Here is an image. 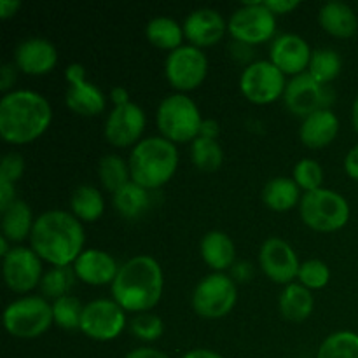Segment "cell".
I'll list each match as a JSON object with an SVG mask.
<instances>
[{"mask_svg":"<svg viewBox=\"0 0 358 358\" xmlns=\"http://www.w3.org/2000/svg\"><path fill=\"white\" fill-rule=\"evenodd\" d=\"M283 100L292 114L306 119L317 110L329 108L332 103V93L324 84L317 83L310 73L304 72L287 83Z\"/></svg>","mask_w":358,"mask_h":358,"instance_id":"obj_13","label":"cell"},{"mask_svg":"<svg viewBox=\"0 0 358 358\" xmlns=\"http://www.w3.org/2000/svg\"><path fill=\"white\" fill-rule=\"evenodd\" d=\"M191 159L198 170L217 171L224 163V150L217 140L198 136L191 142Z\"/></svg>","mask_w":358,"mask_h":358,"instance_id":"obj_31","label":"cell"},{"mask_svg":"<svg viewBox=\"0 0 358 358\" xmlns=\"http://www.w3.org/2000/svg\"><path fill=\"white\" fill-rule=\"evenodd\" d=\"M227 30V23L222 14L215 9H198L192 10L184 21V35L191 45L196 48H208L220 42Z\"/></svg>","mask_w":358,"mask_h":358,"instance_id":"obj_20","label":"cell"},{"mask_svg":"<svg viewBox=\"0 0 358 358\" xmlns=\"http://www.w3.org/2000/svg\"><path fill=\"white\" fill-rule=\"evenodd\" d=\"M201 257L215 271H224L234 264L236 247L222 231H210L201 240Z\"/></svg>","mask_w":358,"mask_h":358,"instance_id":"obj_24","label":"cell"},{"mask_svg":"<svg viewBox=\"0 0 358 358\" xmlns=\"http://www.w3.org/2000/svg\"><path fill=\"white\" fill-rule=\"evenodd\" d=\"M16 189L14 184L7 180H0V212H6L14 201H16Z\"/></svg>","mask_w":358,"mask_h":358,"instance_id":"obj_41","label":"cell"},{"mask_svg":"<svg viewBox=\"0 0 358 358\" xmlns=\"http://www.w3.org/2000/svg\"><path fill=\"white\" fill-rule=\"evenodd\" d=\"M271 63L278 66L283 73L299 76L310 66L313 51L310 49L308 42L296 34H283L273 41L269 49Z\"/></svg>","mask_w":358,"mask_h":358,"instance_id":"obj_18","label":"cell"},{"mask_svg":"<svg viewBox=\"0 0 358 358\" xmlns=\"http://www.w3.org/2000/svg\"><path fill=\"white\" fill-rule=\"evenodd\" d=\"M156 121L164 138L173 143H185L198 138L203 119L198 105L189 96L178 93L161 101Z\"/></svg>","mask_w":358,"mask_h":358,"instance_id":"obj_5","label":"cell"},{"mask_svg":"<svg viewBox=\"0 0 358 358\" xmlns=\"http://www.w3.org/2000/svg\"><path fill=\"white\" fill-rule=\"evenodd\" d=\"M219 133H220V126L215 119H203L201 129H199V136H203V138L217 140Z\"/></svg>","mask_w":358,"mask_h":358,"instance_id":"obj_44","label":"cell"},{"mask_svg":"<svg viewBox=\"0 0 358 358\" xmlns=\"http://www.w3.org/2000/svg\"><path fill=\"white\" fill-rule=\"evenodd\" d=\"M24 171V159L16 152H9L3 156L2 164H0V180H7L14 184L20 180Z\"/></svg>","mask_w":358,"mask_h":358,"instance_id":"obj_40","label":"cell"},{"mask_svg":"<svg viewBox=\"0 0 358 358\" xmlns=\"http://www.w3.org/2000/svg\"><path fill=\"white\" fill-rule=\"evenodd\" d=\"M34 217L30 206L16 199L6 212H2V233L10 241H23L34 229Z\"/></svg>","mask_w":358,"mask_h":358,"instance_id":"obj_27","label":"cell"},{"mask_svg":"<svg viewBox=\"0 0 358 358\" xmlns=\"http://www.w3.org/2000/svg\"><path fill=\"white\" fill-rule=\"evenodd\" d=\"M98 177L107 191L117 192L119 189L124 187L129 182V164L115 154H107L100 159L98 164Z\"/></svg>","mask_w":358,"mask_h":358,"instance_id":"obj_32","label":"cell"},{"mask_svg":"<svg viewBox=\"0 0 358 358\" xmlns=\"http://www.w3.org/2000/svg\"><path fill=\"white\" fill-rule=\"evenodd\" d=\"M145 35L150 44L159 49H168V51H175L180 45H184L182 44V38L185 37L184 27H180L177 21L166 16L150 20L147 23Z\"/></svg>","mask_w":358,"mask_h":358,"instance_id":"obj_28","label":"cell"},{"mask_svg":"<svg viewBox=\"0 0 358 358\" xmlns=\"http://www.w3.org/2000/svg\"><path fill=\"white\" fill-rule=\"evenodd\" d=\"M163 285L159 262L149 255H138L119 266L117 276L112 282V296L124 311L147 313L159 303Z\"/></svg>","mask_w":358,"mask_h":358,"instance_id":"obj_3","label":"cell"},{"mask_svg":"<svg viewBox=\"0 0 358 358\" xmlns=\"http://www.w3.org/2000/svg\"><path fill=\"white\" fill-rule=\"evenodd\" d=\"M297 278H299L301 285H304L310 290L324 289L329 283V280H331V269H329V266L324 261L311 259V261L301 264Z\"/></svg>","mask_w":358,"mask_h":358,"instance_id":"obj_38","label":"cell"},{"mask_svg":"<svg viewBox=\"0 0 358 358\" xmlns=\"http://www.w3.org/2000/svg\"><path fill=\"white\" fill-rule=\"evenodd\" d=\"M262 199L273 212H289L297 203H301L299 185L294 182V178H271L262 189Z\"/></svg>","mask_w":358,"mask_h":358,"instance_id":"obj_26","label":"cell"},{"mask_svg":"<svg viewBox=\"0 0 358 358\" xmlns=\"http://www.w3.org/2000/svg\"><path fill=\"white\" fill-rule=\"evenodd\" d=\"M345 171L348 173V177L353 178V180H358V143L346 154Z\"/></svg>","mask_w":358,"mask_h":358,"instance_id":"obj_43","label":"cell"},{"mask_svg":"<svg viewBox=\"0 0 358 358\" xmlns=\"http://www.w3.org/2000/svg\"><path fill=\"white\" fill-rule=\"evenodd\" d=\"M259 264L271 282L282 283V285L292 283V280L297 278L301 268L294 248L282 238H268L261 245Z\"/></svg>","mask_w":358,"mask_h":358,"instance_id":"obj_16","label":"cell"},{"mask_svg":"<svg viewBox=\"0 0 358 358\" xmlns=\"http://www.w3.org/2000/svg\"><path fill=\"white\" fill-rule=\"evenodd\" d=\"M52 322V304L38 296L21 297L3 311V327L10 336L20 339L38 338L51 327Z\"/></svg>","mask_w":358,"mask_h":358,"instance_id":"obj_7","label":"cell"},{"mask_svg":"<svg viewBox=\"0 0 358 358\" xmlns=\"http://www.w3.org/2000/svg\"><path fill=\"white\" fill-rule=\"evenodd\" d=\"M227 30L240 44H262L275 35L276 17L264 2H248L234 10Z\"/></svg>","mask_w":358,"mask_h":358,"instance_id":"obj_9","label":"cell"},{"mask_svg":"<svg viewBox=\"0 0 358 358\" xmlns=\"http://www.w3.org/2000/svg\"><path fill=\"white\" fill-rule=\"evenodd\" d=\"M110 98H112V101H114V103H115V107H121V105L129 103L128 90H126V87H122V86L112 87Z\"/></svg>","mask_w":358,"mask_h":358,"instance_id":"obj_48","label":"cell"},{"mask_svg":"<svg viewBox=\"0 0 358 358\" xmlns=\"http://www.w3.org/2000/svg\"><path fill=\"white\" fill-rule=\"evenodd\" d=\"M129 329L142 341H156L164 332L163 320L152 313H140L138 317L133 318Z\"/></svg>","mask_w":358,"mask_h":358,"instance_id":"obj_39","label":"cell"},{"mask_svg":"<svg viewBox=\"0 0 358 358\" xmlns=\"http://www.w3.org/2000/svg\"><path fill=\"white\" fill-rule=\"evenodd\" d=\"M9 243H7V238L2 236L0 238V254H2V257H6L7 254H9Z\"/></svg>","mask_w":358,"mask_h":358,"instance_id":"obj_51","label":"cell"},{"mask_svg":"<svg viewBox=\"0 0 358 358\" xmlns=\"http://www.w3.org/2000/svg\"><path fill=\"white\" fill-rule=\"evenodd\" d=\"M145 129V112L133 101L114 107L105 121V138L115 147L136 145Z\"/></svg>","mask_w":358,"mask_h":358,"instance_id":"obj_17","label":"cell"},{"mask_svg":"<svg viewBox=\"0 0 358 358\" xmlns=\"http://www.w3.org/2000/svg\"><path fill=\"white\" fill-rule=\"evenodd\" d=\"M352 121H353V126H355V129H357V133H358V96L355 98V101H353Z\"/></svg>","mask_w":358,"mask_h":358,"instance_id":"obj_50","label":"cell"},{"mask_svg":"<svg viewBox=\"0 0 358 358\" xmlns=\"http://www.w3.org/2000/svg\"><path fill=\"white\" fill-rule=\"evenodd\" d=\"M182 358H224V357L219 355V353L212 352V350L199 348V350H192V352L185 353Z\"/></svg>","mask_w":358,"mask_h":358,"instance_id":"obj_49","label":"cell"},{"mask_svg":"<svg viewBox=\"0 0 358 358\" xmlns=\"http://www.w3.org/2000/svg\"><path fill=\"white\" fill-rule=\"evenodd\" d=\"M278 308L280 313L283 315V318H287L289 322L299 324V322H304L311 313H313V294H311L310 289L301 285V283H289V285L283 289V292L280 294Z\"/></svg>","mask_w":358,"mask_h":358,"instance_id":"obj_25","label":"cell"},{"mask_svg":"<svg viewBox=\"0 0 358 358\" xmlns=\"http://www.w3.org/2000/svg\"><path fill=\"white\" fill-rule=\"evenodd\" d=\"M126 358H170L166 353L154 348H135L126 355Z\"/></svg>","mask_w":358,"mask_h":358,"instance_id":"obj_47","label":"cell"},{"mask_svg":"<svg viewBox=\"0 0 358 358\" xmlns=\"http://www.w3.org/2000/svg\"><path fill=\"white\" fill-rule=\"evenodd\" d=\"M3 282L13 292H30L42 282V259L31 248L16 247L3 257Z\"/></svg>","mask_w":358,"mask_h":358,"instance_id":"obj_14","label":"cell"},{"mask_svg":"<svg viewBox=\"0 0 358 358\" xmlns=\"http://www.w3.org/2000/svg\"><path fill=\"white\" fill-rule=\"evenodd\" d=\"M70 208L79 220L93 222L103 215V196L93 185H79L70 198Z\"/></svg>","mask_w":358,"mask_h":358,"instance_id":"obj_29","label":"cell"},{"mask_svg":"<svg viewBox=\"0 0 358 358\" xmlns=\"http://www.w3.org/2000/svg\"><path fill=\"white\" fill-rule=\"evenodd\" d=\"M14 62L17 69L28 76H44L58 63V51L48 38L30 37L17 44Z\"/></svg>","mask_w":358,"mask_h":358,"instance_id":"obj_19","label":"cell"},{"mask_svg":"<svg viewBox=\"0 0 358 358\" xmlns=\"http://www.w3.org/2000/svg\"><path fill=\"white\" fill-rule=\"evenodd\" d=\"M317 358H358V334L334 332L322 343Z\"/></svg>","mask_w":358,"mask_h":358,"instance_id":"obj_34","label":"cell"},{"mask_svg":"<svg viewBox=\"0 0 358 358\" xmlns=\"http://www.w3.org/2000/svg\"><path fill=\"white\" fill-rule=\"evenodd\" d=\"M149 191L129 180L124 187L114 192V206L124 219H136L149 208Z\"/></svg>","mask_w":358,"mask_h":358,"instance_id":"obj_30","label":"cell"},{"mask_svg":"<svg viewBox=\"0 0 358 358\" xmlns=\"http://www.w3.org/2000/svg\"><path fill=\"white\" fill-rule=\"evenodd\" d=\"M241 93L252 103H273L285 93V73L271 62L259 59L243 70L240 79Z\"/></svg>","mask_w":358,"mask_h":358,"instance_id":"obj_10","label":"cell"},{"mask_svg":"<svg viewBox=\"0 0 358 358\" xmlns=\"http://www.w3.org/2000/svg\"><path fill=\"white\" fill-rule=\"evenodd\" d=\"M164 73H166L168 83L175 90H196L208 73V59H206L205 52L196 45H180L168 55L166 63H164Z\"/></svg>","mask_w":358,"mask_h":358,"instance_id":"obj_11","label":"cell"},{"mask_svg":"<svg viewBox=\"0 0 358 358\" xmlns=\"http://www.w3.org/2000/svg\"><path fill=\"white\" fill-rule=\"evenodd\" d=\"M65 79L70 84L65 94V103L70 110L86 117H93L103 112L105 94L100 87L86 79V69L80 63L66 66Z\"/></svg>","mask_w":358,"mask_h":358,"instance_id":"obj_15","label":"cell"},{"mask_svg":"<svg viewBox=\"0 0 358 358\" xmlns=\"http://www.w3.org/2000/svg\"><path fill=\"white\" fill-rule=\"evenodd\" d=\"M84 241L83 224L65 210H49L38 215L30 234L31 250L55 268L73 264L84 252Z\"/></svg>","mask_w":358,"mask_h":358,"instance_id":"obj_1","label":"cell"},{"mask_svg":"<svg viewBox=\"0 0 358 358\" xmlns=\"http://www.w3.org/2000/svg\"><path fill=\"white\" fill-rule=\"evenodd\" d=\"M20 0H0V17L9 20V17H13L20 10Z\"/></svg>","mask_w":358,"mask_h":358,"instance_id":"obj_46","label":"cell"},{"mask_svg":"<svg viewBox=\"0 0 358 358\" xmlns=\"http://www.w3.org/2000/svg\"><path fill=\"white\" fill-rule=\"evenodd\" d=\"M294 182L299 185V189H304L306 192L322 189L324 170H322L320 163L315 159H301L294 166Z\"/></svg>","mask_w":358,"mask_h":358,"instance_id":"obj_37","label":"cell"},{"mask_svg":"<svg viewBox=\"0 0 358 358\" xmlns=\"http://www.w3.org/2000/svg\"><path fill=\"white\" fill-rule=\"evenodd\" d=\"M14 80H16V70H14V65L7 63L0 69V90L7 91L13 86Z\"/></svg>","mask_w":358,"mask_h":358,"instance_id":"obj_45","label":"cell"},{"mask_svg":"<svg viewBox=\"0 0 358 358\" xmlns=\"http://www.w3.org/2000/svg\"><path fill=\"white\" fill-rule=\"evenodd\" d=\"M238 301L234 280L222 273L205 276L192 292V308L203 318H222Z\"/></svg>","mask_w":358,"mask_h":358,"instance_id":"obj_8","label":"cell"},{"mask_svg":"<svg viewBox=\"0 0 358 358\" xmlns=\"http://www.w3.org/2000/svg\"><path fill=\"white\" fill-rule=\"evenodd\" d=\"M84 306L73 296H63L52 303V317L55 324L62 329H80Z\"/></svg>","mask_w":358,"mask_h":358,"instance_id":"obj_35","label":"cell"},{"mask_svg":"<svg viewBox=\"0 0 358 358\" xmlns=\"http://www.w3.org/2000/svg\"><path fill=\"white\" fill-rule=\"evenodd\" d=\"M126 325L124 310L115 301L96 299L84 306L80 331L96 341H110L122 332Z\"/></svg>","mask_w":358,"mask_h":358,"instance_id":"obj_12","label":"cell"},{"mask_svg":"<svg viewBox=\"0 0 358 358\" xmlns=\"http://www.w3.org/2000/svg\"><path fill=\"white\" fill-rule=\"evenodd\" d=\"M51 119V105L35 91H10L0 100V136L7 143L34 142L49 128Z\"/></svg>","mask_w":358,"mask_h":358,"instance_id":"obj_2","label":"cell"},{"mask_svg":"<svg viewBox=\"0 0 358 358\" xmlns=\"http://www.w3.org/2000/svg\"><path fill=\"white\" fill-rule=\"evenodd\" d=\"M128 164L131 182L147 191L159 189L177 170V147L164 136H149L133 147Z\"/></svg>","mask_w":358,"mask_h":358,"instance_id":"obj_4","label":"cell"},{"mask_svg":"<svg viewBox=\"0 0 358 358\" xmlns=\"http://www.w3.org/2000/svg\"><path fill=\"white\" fill-rule=\"evenodd\" d=\"M341 66V56L338 52L332 51V49H317V51H313V56H311L308 73L317 83L325 86V84L331 83V80H334L339 76Z\"/></svg>","mask_w":358,"mask_h":358,"instance_id":"obj_33","label":"cell"},{"mask_svg":"<svg viewBox=\"0 0 358 358\" xmlns=\"http://www.w3.org/2000/svg\"><path fill=\"white\" fill-rule=\"evenodd\" d=\"M301 219L310 229L320 233H334L343 229L350 219V205L339 192L332 189H318L306 192L299 203Z\"/></svg>","mask_w":358,"mask_h":358,"instance_id":"obj_6","label":"cell"},{"mask_svg":"<svg viewBox=\"0 0 358 358\" xmlns=\"http://www.w3.org/2000/svg\"><path fill=\"white\" fill-rule=\"evenodd\" d=\"M73 278H76L73 268H69V266L66 268H52L51 271H48L42 276V294L52 297L55 301L63 296H69V290L73 285Z\"/></svg>","mask_w":358,"mask_h":358,"instance_id":"obj_36","label":"cell"},{"mask_svg":"<svg viewBox=\"0 0 358 358\" xmlns=\"http://www.w3.org/2000/svg\"><path fill=\"white\" fill-rule=\"evenodd\" d=\"M73 273L80 282L87 285H107L112 283L117 276L119 266L110 254L103 250H84L73 262Z\"/></svg>","mask_w":358,"mask_h":358,"instance_id":"obj_21","label":"cell"},{"mask_svg":"<svg viewBox=\"0 0 358 358\" xmlns=\"http://www.w3.org/2000/svg\"><path fill=\"white\" fill-rule=\"evenodd\" d=\"M318 23L327 34L348 38L357 34L358 20L352 7L345 2H327L318 13Z\"/></svg>","mask_w":358,"mask_h":358,"instance_id":"obj_23","label":"cell"},{"mask_svg":"<svg viewBox=\"0 0 358 358\" xmlns=\"http://www.w3.org/2000/svg\"><path fill=\"white\" fill-rule=\"evenodd\" d=\"M264 6L276 16V14H287L297 9L299 2L297 0H264Z\"/></svg>","mask_w":358,"mask_h":358,"instance_id":"obj_42","label":"cell"},{"mask_svg":"<svg viewBox=\"0 0 358 358\" xmlns=\"http://www.w3.org/2000/svg\"><path fill=\"white\" fill-rule=\"evenodd\" d=\"M339 119L331 108H322L315 114L308 115L299 129V136L303 143L311 149H322L329 145L338 136Z\"/></svg>","mask_w":358,"mask_h":358,"instance_id":"obj_22","label":"cell"}]
</instances>
